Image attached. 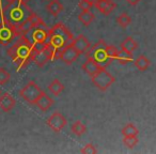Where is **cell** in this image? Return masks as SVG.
I'll return each mask as SVG.
<instances>
[{"mask_svg":"<svg viewBox=\"0 0 156 154\" xmlns=\"http://www.w3.org/2000/svg\"><path fill=\"white\" fill-rule=\"evenodd\" d=\"M32 44L25 35L18 37L8 48V55L16 64L17 70L29 65V63L32 61Z\"/></svg>","mask_w":156,"mask_h":154,"instance_id":"6da1fadb","label":"cell"},{"mask_svg":"<svg viewBox=\"0 0 156 154\" xmlns=\"http://www.w3.org/2000/svg\"><path fill=\"white\" fill-rule=\"evenodd\" d=\"M118 54V49L112 45H107L104 40H100L94 45H91L86 55L92 58L101 66L106 67L112 60H115Z\"/></svg>","mask_w":156,"mask_h":154,"instance_id":"7a4b0ae2","label":"cell"},{"mask_svg":"<svg viewBox=\"0 0 156 154\" xmlns=\"http://www.w3.org/2000/svg\"><path fill=\"white\" fill-rule=\"evenodd\" d=\"M33 11L26 5V3L20 2L18 0H15L14 2L8 3L2 10L3 20L17 26L22 22H24Z\"/></svg>","mask_w":156,"mask_h":154,"instance_id":"3957f363","label":"cell"},{"mask_svg":"<svg viewBox=\"0 0 156 154\" xmlns=\"http://www.w3.org/2000/svg\"><path fill=\"white\" fill-rule=\"evenodd\" d=\"M73 39V33L67 29V27L62 23H58L52 28H50L47 43L51 47L61 50L66 45L71 44Z\"/></svg>","mask_w":156,"mask_h":154,"instance_id":"277c9868","label":"cell"},{"mask_svg":"<svg viewBox=\"0 0 156 154\" xmlns=\"http://www.w3.org/2000/svg\"><path fill=\"white\" fill-rule=\"evenodd\" d=\"M49 30L50 28H48L47 25L44 22H41L35 27H33L27 34H25V37L30 41L32 45L37 43H47L49 38Z\"/></svg>","mask_w":156,"mask_h":154,"instance_id":"5b68a950","label":"cell"},{"mask_svg":"<svg viewBox=\"0 0 156 154\" xmlns=\"http://www.w3.org/2000/svg\"><path fill=\"white\" fill-rule=\"evenodd\" d=\"M91 81L98 90L106 91L115 81V78L112 74H110L107 70H105V67H103L96 74L91 76Z\"/></svg>","mask_w":156,"mask_h":154,"instance_id":"8992f818","label":"cell"},{"mask_svg":"<svg viewBox=\"0 0 156 154\" xmlns=\"http://www.w3.org/2000/svg\"><path fill=\"white\" fill-rule=\"evenodd\" d=\"M20 37L16 26L9 22L3 20L0 24V44L2 46H9Z\"/></svg>","mask_w":156,"mask_h":154,"instance_id":"52a82bcc","label":"cell"},{"mask_svg":"<svg viewBox=\"0 0 156 154\" xmlns=\"http://www.w3.org/2000/svg\"><path fill=\"white\" fill-rule=\"evenodd\" d=\"M43 92L44 91L39 87L37 83L30 81L25 87L22 88V90L20 91V95L29 104H35L40 96L43 94Z\"/></svg>","mask_w":156,"mask_h":154,"instance_id":"ba28073f","label":"cell"},{"mask_svg":"<svg viewBox=\"0 0 156 154\" xmlns=\"http://www.w3.org/2000/svg\"><path fill=\"white\" fill-rule=\"evenodd\" d=\"M41 22H43V20H42V18L40 17L39 15H37L34 12H32V13H31L30 15H29L28 17L24 20V22H22L20 25H17V26H16V29H17L20 37V35L27 34V33H28L29 31L33 28V27H35L37 24H40Z\"/></svg>","mask_w":156,"mask_h":154,"instance_id":"9c48e42d","label":"cell"},{"mask_svg":"<svg viewBox=\"0 0 156 154\" xmlns=\"http://www.w3.org/2000/svg\"><path fill=\"white\" fill-rule=\"evenodd\" d=\"M46 123H47V125L49 126L54 132L59 133L64 128V126L66 125L67 121L64 118V116L61 115L59 111H55V113L47 119Z\"/></svg>","mask_w":156,"mask_h":154,"instance_id":"30bf717a","label":"cell"},{"mask_svg":"<svg viewBox=\"0 0 156 154\" xmlns=\"http://www.w3.org/2000/svg\"><path fill=\"white\" fill-rule=\"evenodd\" d=\"M78 56H79V52H78L71 44H69V45H66L64 48L61 49L60 59L65 63V64L69 65L77 60Z\"/></svg>","mask_w":156,"mask_h":154,"instance_id":"8fae6325","label":"cell"},{"mask_svg":"<svg viewBox=\"0 0 156 154\" xmlns=\"http://www.w3.org/2000/svg\"><path fill=\"white\" fill-rule=\"evenodd\" d=\"M71 45L79 52V55L86 54L89 50V48L91 47L90 41L83 34H79L76 38H74L73 41L71 42Z\"/></svg>","mask_w":156,"mask_h":154,"instance_id":"7c38bea8","label":"cell"},{"mask_svg":"<svg viewBox=\"0 0 156 154\" xmlns=\"http://www.w3.org/2000/svg\"><path fill=\"white\" fill-rule=\"evenodd\" d=\"M94 5L104 15H109L117 8V3L113 0H96Z\"/></svg>","mask_w":156,"mask_h":154,"instance_id":"4fadbf2b","label":"cell"},{"mask_svg":"<svg viewBox=\"0 0 156 154\" xmlns=\"http://www.w3.org/2000/svg\"><path fill=\"white\" fill-rule=\"evenodd\" d=\"M16 104V101L10 93L5 92L2 95H0V108L5 113H9L14 108Z\"/></svg>","mask_w":156,"mask_h":154,"instance_id":"5bb4252c","label":"cell"},{"mask_svg":"<svg viewBox=\"0 0 156 154\" xmlns=\"http://www.w3.org/2000/svg\"><path fill=\"white\" fill-rule=\"evenodd\" d=\"M83 70L90 76H93L94 74H96L101 69H103V66H101L96 61H94L92 58L87 57V60L85 61V63L83 64Z\"/></svg>","mask_w":156,"mask_h":154,"instance_id":"9a60e30c","label":"cell"},{"mask_svg":"<svg viewBox=\"0 0 156 154\" xmlns=\"http://www.w3.org/2000/svg\"><path fill=\"white\" fill-rule=\"evenodd\" d=\"M52 104H54V100H52L50 96H48L45 92H43V94L40 96L39 100L35 103V105H37L40 110H42V111H47L48 109L52 106Z\"/></svg>","mask_w":156,"mask_h":154,"instance_id":"2e32d148","label":"cell"},{"mask_svg":"<svg viewBox=\"0 0 156 154\" xmlns=\"http://www.w3.org/2000/svg\"><path fill=\"white\" fill-rule=\"evenodd\" d=\"M133 59H134V57H133V52H132L122 49V48H121V50H118L115 60H117L120 64H126V63L133 61Z\"/></svg>","mask_w":156,"mask_h":154,"instance_id":"e0dca14e","label":"cell"},{"mask_svg":"<svg viewBox=\"0 0 156 154\" xmlns=\"http://www.w3.org/2000/svg\"><path fill=\"white\" fill-rule=\"evenodd\" d=\"M46 10H47L51 15L57 16L60 12L63 11V5L59 0H50L49 3L46 5Z\"/></svg>","mask_w":156,"mask_h":154,"instance_id":"ac0fdd59","label":"cell"},{"mask_svg":"<svg viewBox=\"0 0 156 154\" xmlns=\"http://www.w3.org/2000/svg\"><path fill=\"white\" fill-rule=\"evenodd\" d=\"M95 18V15L92 13L90 10H86V11H83L79 15H78V20L83 26H89Z\"/></svg>","mask_w":156,"mask_h":154,"instance_id":"d6986e66","label":"cell"},{"mask_svg":"<svg viewBox=\"0 0 156 154\" xmlns=\"http://www.w3.org/2000/svg\"><path fill=\"white\" fill-rule=\"evenodd\" d=\"M150 64H151V61H150L149 58H147L144 55H140V56L135 60V66L141 72L145 71V70L150 66Z\"/></svg>","mask_w":156,"mask_h":154,"instance_id":"ffe728a7","label":"cell"},{"mask_svg":"<svg viewBox=\"0 0 156 154\" xmlns=\"http://www.w3.org/2000/svg\"><path fill=\"white\" fill-rule=\"evenodd\" d=\"M48 90H49L54 95L58 96L59 94L64 90V85H63L59 79H54V81L49 84V86H48Z\"/></svg>","mask_w":156,"mask_h":154,"instance_id":"44dd1931","label":"cell"},{"mask_svg":"<svg viewBox=\"0 0 156 154\" xmlns=\"http://www.w3.org/2000/svg\"><path fill=\"white\" fill-rule=\"evenodd\" d=\"M121 48L122 49L128 50V52H134L138 48V43L133 39L132 37H127L123 42L121 43Z\"/></svg>","mask_w":156,"mask_h":154,"instance_id":"7402d4cb","label":"cell"},{"mask_svg":"<svg viewBox=\"0 0 156 154\" xmlns=\"http://www.w3.org/2000/svg\"><path fill=\"white\" fill-rule=\"evenodd\" d=\"M71 131L76 136H81V135H83V133H86V131H87V126L81 121H76L72 124Z\"/></svg>","mask_w":156,"mask_h":154,"instance_id":"603a6c76","label":"cell"},{"mask_svg":"<svg viewBox=\"0 0 156 154\" xmlns=\"http://www.w3.org/2000/svg\"><path fill=\"white\" fill-rule=\"evenodd\" d=\"M122 135L123 136H138L139 130L136 127V125L133 123H128L122 128L121 131Z\"/></svg>","mask_w":156,"mask_h":154,"instance_id":"cb8c5ba5","label":"cell"},{"mask_svg":"<svg viewBox=\"0 0 156 154\" xmlns=\"http://www.w3.org/2000/svg\"><path fill=\"white\" fill-rule=\"evenodd\" d=\"M117 23L119 26H121L123 29H125L127 26H129V24L132 23V18L128 15L127 13H122L118 16L117 18Z\"/></svg>","mask_w":156,"mask_h":154,"instance_id":"d4e9b609","label":"cell"},{"mask_svg":"<svg viewBox=\"0 0 156 154\" xmlns=\"http://www.w3.org/2000/svg\"><path fill=\"white\" fill-rule=\"evenodd\" d=\"M123 143L129 149H133L138 145V136H124Z\"/></svg>","mask_w":156,"mask_h":154,"instance_id":"484cf974","label":"cell"},{"mask_svg":"<svg viewBox=\"0 0 156 154\" xmlns=\"http://www.w3.org/2000/svg\"><path fill=\"white\" fill-rule=\"evenodd\" d=\"M11 78L10 73L5 69V67H0V85L3 86L5 84H8Z\"/></svg>","mask_w":156,"mask_h":154,"instance_id":"4316f807","label":"cell"},{"mask_svg":"<svg viewBox=\"0 0 156 154\" xmlns=\"http://www.w3.org/2000/svg\"><path fill=\"white\" fill-rule=\"evenodd\" d=\"M80 152L83 154H95V153H98V150H96L95 145H94L93 143H87V145L80 150Z\"/></svg>","mask_w":156,"mask_h":154,"instance_id":"83f0119b","label":"cell"},{"mask_svg":"<svg viewBox=\"0 0 156 154\" xmlns=\"http://www.w3.org/2000/svg\"><path fill=\"white\" fill-rule=\"evenodd\" d=\"M92 3L88 2L87 0H80L79 2H78V8L80 10H83V11H86V10H90L92 8Z\"/></svg>","mask_w":156,"mask_h":154,"instance_id":"f1b7e54d","label":"cell"},{"mask_svg":"<svg viewBox=\"0 0 156 154\" xmlns=\"http://www.w3.org/2000/svg\"><path fill=\"white\" fill-rule=\"evenodd\" d=\"M141 0H126V2L128 3L129 5H137Z\"/></svg>","mask_w":156,"mask_h":154,"instance_id":"f546056e","label":"cell"},{"mask_svg":"<svg viewBox=\"0 0 156 154\" xmlns=\"http://www.w3.org/2000/svg\"><path fill=\"white\" fill-rule=\"evenodd\" d=\"M18 1H20V2H22V3H26V5H27L30 0H18Z\"/></svg>","mask_w":156,"mask_h":154,"instance_id":"4dcf8cb0","label":"cell"},{"mask_svg":"<svg viewBox=\"0 0 156 154\" xmlns=\"http://www.w3.org/2000/svg\"><path fill=\"white\" fill-rule=\"evenodd\" d=\"M87 1H88V2H90V3H92V5H94V3H95L96 0H87Z\"/></svg>","mask_w":156,"mask_h":154,"instance_id":"1f68e13d","label":"cell"},{"mask_svg":"<svg viewBox=\"0 0 156 154\" xmlns=\"http://www.w3.org/2000/svg\"><path fill=\"white\" fill-rule=\"evenodd\" d=\"M5 1H7L8 3H12V2H14L15 0H5Z\"/></svg>","mask_w":156,"mask_h":154,"instance_id":"d6a6232c","label":"cell"},{"mask_svg":"<svg viewBox=\"0 0 156 154\" xmlns=\"http://www.w3.org/2000/svg\"><path fill=\"white\" fill-rule=\"evenodd\" d=\"M0 95H1V90H0Z\"/></svg>","mask_w":156,"mask_h":154,"instance_id":"836d02e7","label":"cell"}]
</instances>
